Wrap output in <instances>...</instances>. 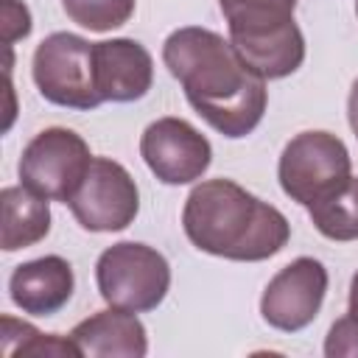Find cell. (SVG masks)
<instances>
[{"label":"cell","mask_w":358,"mask_h":358,"mask_svg":"<svg viewBox=\"0 0 358 358\" xmlns=\"http://www.w3.org/2000/svg\"><path fill=\"white\" fill-rule=\"evenodd\" d=\"M162 62L185 98L218 134L238 140L257 129L266 112V78L252 73L221 34L185 25L162 45Z\"/></svg>","instance_id":"cell-1"},{"label":"cell","mask_w":358,"mask_h":358,"mask_svg":"<svg viewBox=\"0 0 358 358\" xmlns=\"http://www.w3.org/2000/svg\"><path fill=\"white\" fill-rule=\"evenodd\" d=\"M182 227L199 252L238 263L268 260L291 238L288 218L232 179L196 185L185 199Z\"/></svg>","instance_id":"cell-2"},{"label":"cell","mask_w":358,"mask_h":358,"mask_svg":"<svg viewBox=\"0 0 358 358\" xmlns=\"http://www.w3.org/2000/svg\"><path fill=\"white\" fill-rule=\"evenodd\" d=\"M235 53L266 81L296 73L305 36L294 22L296 0H218Z\"/></svg>","instance_id":"cell-3"},{"label":"cell","mask_w":358,"mask_h":358,"mask_svg":"<svg viewBox=\"0 0 358 358\" xmlns=\"http://www.w3.org/2000/svg\"><path fill=\"white\" fill-rule=\"evenodd\" d=\"M95 282L109 308L145 313L165 299L171 288V266L154 246L123 241L101 252Z\"/></svg>","instance_id":"cell-4"},{"label":"cell","mask_w":358,"mask_h":358,"mask_svg":"<svg viewBox=\"0 0 358 358\" xmlns=\"http://www.w3.org/2000/svg\"><path fill=\"white\" fill-rule=\"evenodd\" d=\"M31 76L39 95L56 106L90 112L103 103L95 84V42L84 36L67 31L45 36L34 50Z\"/></svg>","instance_id":"cell-5"},{"label":"cell","mask_w":358,"mask_h":358,"mask_svg":"<svg viewBox=\"0 0 358 358\" xmlns=\"http://www.w3.org/2000/svg\"><path fill=\"white\" fill-rule=\"evenodd\" d=\"M282 193L310 207L313 201L330 196L352 176V159L347 145L330 131H302L291 137L280 154L277 165Z\"/></svg>","instance_id":"cell-6"},{"label":"cell","mask_w":358,"mask_h":358,"mask_svg":"<svg viewBox=\"0 0 358 358\" xmlns=\"http://www.w3.org/2000/svg\"><path fill=\"white\" fill-rule=\"evenodd\" d=\"M92 154L81 134L73 129H45L39 131L20 157L17 173L20 185L31 187L34 193L53 199V201H70V196L78 190L90 171Z\"/></svg>","instance_id":"cell-7"},{"label":"cell","mask_w":358,"mask_h":358,"mask_svg":"<svg viewBox=\"0 0 358 358\" xmlns=\"http://www.w3.org/2000/svg\"><path fill=\"white\" fill-rule=\"evenodd\" d=\"M67 207L90 232H120L140 213V190L120 162L92 157L90 171L70 196Z\"/></svg>","instance_id":"cell-8"},{"label":"cell","mask_w":358,"mask_h":358,"mask_svg":"<svg viewBox=\"0 0 358 358\" xmlns=\"http://www.w3.org/2000/svg\"><path fill=\"white\" fill-rule=\"evenodd\" d=\"M140 157L162 185H190L213 162L210 140L182 117H157L140 137Z\"/></svg>","instance_id":"cell-9"},{"label":"cell","mask_w":358,"mask_h":358,"mask_svg":"<svg viewBox=\"0 0 358 358\" xmlns=\"http://www.w3.org/2000/svg\"><path fill=\"white\" fill-rule=\"evenodd\" d=\"M327 294V268L316 257H296L282 266L260 296L263 322L282 333L305 330Z\"/></svg>","instance_id":"cell-10"},{"label":"cell","mask_w":358,"mask_h":358,"mask_svg":"<svg viewBox=\"0 0 358 358\" xmlns=\"http://www.w3.org/2000/svg\"><path fill=\"white\" fill-rule=\"evenodd\" d=\"M95 84L103 101H140L154 84V59L137 39L95 42Z\"/></svg>","instance_id":"cell-11"},{"label":"cell","mask_w":358,"mask_h":358,"mask_svg":"<svg viewBox=\"0 0 358 358\" xmlns=\"http://www.w3.org/2000/svg\"><path fill=\"white\" fill-rule=\"evenodd\" d=\"M76 288L73 266L59 255H45L28 260L11 271L8 294L11 302L31 316H53L59 313Z\"/></svg>","instance_id":"cell-12"},{"label":"cell","mask_w":358,"mask_h":358,"mask_svg":"<svg viewBox=\"0 0 358 358\" xmlns=\"http://www.w3.org/2000/svg\"><path fill=\"white\" fill-rule=\"evenodd\" d=\"M70 338L81 355L95 358H143L148 352V336L137 313L109 308L87 316L70 330Z\"/></svg>","instance_id":"cell-13"},{"label":"cell","mask_w":358,"mask_h":358,"mask_svg":"<svg viewBox=\"0 0 358 358\" xmlns=\"http://www.w3.org/2000/svg\"><path fill=\"white\" fill-rule=\"evenodd\" d=\"M3 249L17 252L39 243L50 232V207L48 199L34 193L25 185L3 187Z\"/></svg>","instance_id":"cell-14"},{"label":"cell","mask_w":358,"mask_h":358,"mask_svg":"<svg viewBox=\"0 0 358 358\" xmlns=\"http://www.w3.org/2000/svg\"><path fill=\"white\" fill-rule=\"evenodd\" d=\"M313 227L330 241H358V179L350 176L338 190L308 207Z\"/></svg>","instance_id":"cell-15"},{"label":"cell","mask_w":358,"mask_h":358,"mask_svg":"<svg viewBox=\"0 0 358 358\" xmlns=\"http://www.w3.org/2000/svg\"><path fill=\"white\" fill-rule=\"evenodd\" d=\"M3 350L11 355H81L76 341L56 333H39L34 324L14 316H3Z\"/></svg>","instance_id":"cell-16"},{"label":"cell","mask_w":358,"mask_h":358,"mask_svg":"<svg viewBox=\"0 0 358 358\" xmlns=\"http://www.w3.org/2000/svg\"><path fill=\"white\" fill-rule=\"evenodd\" d=\"M137 0H62L64 14L87 31H112L131 20Z\"/></svg>","instance_id":"cell-17"},{"label":"cell","mask_w":358,"mask_h":358,"mask_svg":"<svg viewBox=\"0 0 358 358\" xmlns=\"http://www.w3.org/2000/svg\"><path fill=\"white\" fill-rule=\"evenodd\" d=\"M324 355L327 358H358V319L347 313L333 322L324 338Z\"/></svg>","instance_id":"cell-18"},{"label":"cell","mask_w":358,"mask_h":358,"mask_svg":"<svg viewBox=\"0 0 358 358\" xmlns=\"http://www.w3.org/2000/svg\"><path fill=\"white\" fill-rule=\"evenodd\" d=\"M3 42L11 48L17 39L31 34V14L20 0H3Z\"/></svg>","instance_id":"cell-19"},{"label":"cell","mask_w":358,"mask_h":358,"mask_svg":"<svg viewBox=\"0 0 358 358\" xmlns=\"http://www.w3.org/2000/svg\"><path fill=\"white\" fill-rule=\"evenodd\" d=\"M347 117H350V126H352V131H355V137H358V78H355V84H352V90H350Z\"/></svg>","instance_id":"cell-20"},{"label":"cell","mask_w":358,"mask_h":358,"mask_svg":"<svg viewBox=\"0 0 358 358\" xmlns=\"http://www.w3.org/2000/svg\"><path fill=\"white\" fill-rule=\"evenodd\" d=\"M352 319H358V271L352 274V282H350V310H347Z\"/></svg>","instance_id":"cell-21"},{"label":"cell","mask_w":358,"mask_h":358,"mask_svg":"<svg viewBox=\"0 0 358 358\" xmlns=\"http://www.w3.org/2000/svg\"><path fill=\"white\" fill-rule=\"evenodd\" d=\"M355 14H358V0H355Z\"/></svg>","instance_id":"cell-22"}]
</instances>
